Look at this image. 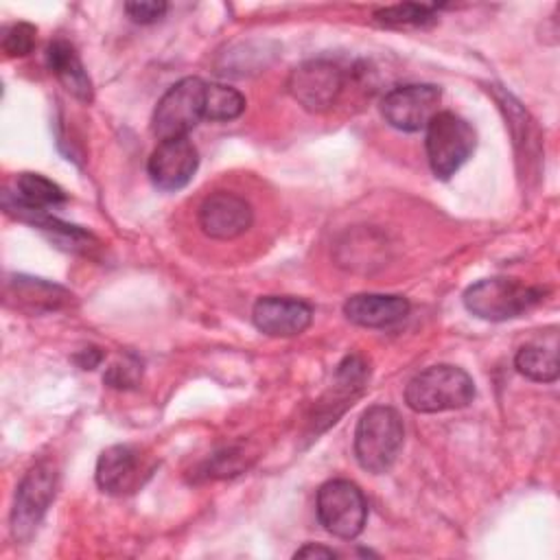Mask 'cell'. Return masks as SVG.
<instances>
[{
	"label": "cell",
	"instance_id": "e0dca14e",
	"mask_svg": "<svg viewBox=\"0 0 560 560\" xmlns=\"http://www.w3.org/2000/svg\"><path fill=\"white\" fill-rule=\"evenodd\" d=\"M516 370L536 383H553L560 374L558 337L551 332L547 339H536L518 348L514 357Z\"/></svg>",
	"mask_w": 560,
	"mask_h": 560
},
{
	"label": "cell",
	"instance_id": "7c38bea8",
	"mask_svg": "<svg viewBox=\"0 0 560 560\" xmlns=\"http://www.w3.org/2000/svg\"><path fill=\"white\" fill-rule=\"evenodd\" d=\"M151 468L142 453L129 444H114L98 455L96 483L107 494H129L144 483Z\"/></svg>",
	"mask_w": 560,
	"mask_h": 560
},
{
	"label": "cell",
	"instance_id": "8fae6325",
	"mask_svg": "<svg viewBox=\"0 0 560 560\" xmlns=\"http://www.w3.org/2000/svg\"><path fill=\"white\" fill-rule=\"evenodd\" d=\"M197 166L199 153L188 138L160 140L147 162L151 182L166 192L184 188L195 177Z\"/></svg>",
	"mask_w": 560,
	"mask_h": 560
},
{
	"label": "cell",
	"instance_id": "2e32d148",
	"mask_svg": "<svg viewBox=\"0 0 560 560\" xmlns=\"http://www.w3.org/2000/svg\"><path fill=\"white\" fill-rule=\"evenodd\" d=\"M46 59H48V68L50 72L59 79V83L79 101L90 103L94 92H92V81L81 63L79 52L74 50V46L66 39H55L48 44L46 50Z\"/></svg>",
	"mask_w": 560,
	"mask_h": 560
},
{
	"label": "cell",
	"instance_id": "8992f818",
	"mask_svg": "<svg viewBox=\"0 0 560 560\" xmlns=\"http://www.w3.org/2000/svg\"><path fill=\"white\" fill-rule=\"evenodd\" d=\"M317 518L337 538H357L368 521V501L361 488L348 479H330L317 490Z\"/></svg>",
	"mask_w": 560,
	"mask_h": 560
},
{
	"label": "cell",
	"instance_id": "3957f363",
	"mask_svg": "<svg viewBox=\"0 0 560 560\" xmlns=\"http://www.w3.org/2000/svg\"><path fill=\"white\" fill-rule=\"evenodd\" d=\"M545 289L540 287L525 284L518 278L494 276L470 284L464 291V306L479 319L505 322L527 313L540 304Z\"/></svg>",
	"mask_w": 560,
	"mask_h": 560
},
{
	"label": "cell",
	"instance_id": "5b68a950",
	"mask_svg": "<svg viewBox=\"0 0 560 560\" xmlns=\"http://www.w3.org/2000/svg\"><path fill=\"white\" fill-rule=\"evenodd\" d=\"M206 81L199 77H184L173 83L153 109V133L158 140L188 138V133L203 118Z\"/></svg>",
	"mask_w": 560,
	"mask_h": 560
},
{
	"label": "cell",
	"instance_id": "52a82bcc",
	"mask_svg": "<svg viewBox=\"0 0 560 560\" xmlns=\"http://www.w3.org/2000/svg\"><path fill=\"white\" fill-rule=\"evenodd\" d=\"M57 470L52 464H35L18 486L13 510H11V532L15 540L26 542L42 523L48 505L55 499Z\"/></svg>",
	"mask_w": 560,
	"mask_h": 560
},
{
	"label": "cell",
	"instance_id": "ba28073f",
	"mask_svg": "<svg viewBox=\"0 0 560 560\" xmlns=\"http://www.w3.org/2000/svg\"><path fill=\"white\" fill-rule=\"evenodd\" d=\"M442 90L431 83H407L389 90L381 101L385 122L398 131H422L438 114Z\"/></svg>",
	"mask_w": 560,
	"mask_h": 560
},
{
	"label": "cell",
	"instance_id": "44dd1931",
	"mask_svg": "<svg viewBox=\"0 0 560 560\" xmlns=\"http://www.w3.org/2000/svg\"><path fill=\"white\" fill-rule=\"evenodd\" d=\"M35 35H37V28L28 22H18V24H11L7 31H4V37H2V50L7 57H24L33 50L35 46Z\"/></svg>",
	"mask_w": 560,
	"mask_h": 560
},
{
	"label": "cell",
	"instance_id": "603a6c76",
	"mask_svg": "<svg viewBox=\"0 0 560 560\" xmlns=\"http://www.w3.org/2000/svg\"><path fill=\"white\" fill-rule=\"evenodd\" d=\"M166 9H168V4L162 0H136V2L125 4L127 15L138 24L158 22L166 13Z\"/></svg>",
	"mask_w": 560,
	"mask_h": 560
},
{
	"label": "cell",
	"instance_id": "6da1fadb",
	"mask_svg": "<svg viewBox=\"0 0 560 560\" xmlns=\"http://www.w3.org/2000/svg\"><path fill=\"white\" fill-rule=\"evenodd\" d=\"M405 442L402 418L394 407L374 405L363 411L354 429V457L368 472H387Z\"/></svg>",
	"mask_w": 560,
	"mask_h": 560
},
{
	"label": "cell",
	"instance_id": "7402d4cb",
	"mask_svg": "<svg viewBox=\"0 0 560 560\" xmlns=\"http://www.w3.org/2000/svg\"><path fill=\"white\" fill-rule=\"evenodd\" d=\"M142 374V368L138 361H122V363H114L107 374H105V383L109 387H116V389H127V387H133L138 383Z\"/></svg>",
	"mask_w": 560,
	"mask_h": 560
},
{
	"label": "cell",
	"instance_id": "ac0fdd59",
	"mask_svg": "<svg viewBox=\"0 0 560 560\" xmlns=\"http://www.w3.org/2000/svg\"><path fill=\"white\" fill-rule=\"evenodd\" d=\"M13 197L22 201L24 206L48 210L66 201V192L61 186H57L52 179L39 175V173H22L15 179V192Z\"/></svg>",
	"mask_w": 560,
	"mask_h": 560
},
{
	"label": "cell",
	"instance_id": "30bf717a",
	"mask_svg": "<svg viewBox=\"0 0 560 560\" xmlns=\"http://www.w3.org/2000/svg\"><path fill=\"white\" fill-rule=\"evenodd\" d=\"M197 219L206 236L217 241H232L252 228L254 210L241 195L217 190L201 201Z\"/></svg>",
	"mask_w": 560,
	"mask_h": 560
},
{
	"label": "cell",
	"instance_id": "277c9868",
	"mask_svg": "<svg viewBox=\"0 0 560 560\" xmlns=\"http://www.w3.org/2000/svg\"><path fill=\"white\" fill-rule=\"evenodd\" d=\"M477 147V133L468 120L453 112H438L427 125L424 149L427 160L435 177L448 179L472 155Z\"/></svg>",
	"mask_w": 560,
	"mask_h": 560
},
{
	"label": "cell",
	"instance_id": "d4e9b609",
	"mask_svg": "<svg viewBox=\"0 0 560 560\" xmlns=\"http://www.w3.org/2000/svg\"><path fill=\"white\" fill-rule=\"evenodd\" d=\"M74 359H77V363H79L83 370H92V368H96V365L101 363L103 352H98V348H85V350H81Z\"/></svg>",
	"mask_w": 560,
	"mask_h": 560
},
{
	"label": "cell",
	"instance_id": "9c48e42d",
	"mask_svg": "<svg viewBox=\"0 0 560 560\" xmlns=\"http://www.w3.org/2000/svg\"><path fill=\"white\" fill-rule=\"evenodd\" d=\"M343 70L326 59H308L295 66L287 79L289 94L308 112H326L343 90Z\"/></svg>",
	"mask_w": 560,
	"mask_h": 560
},
{
	"label": "cell",
	"instance_id": "9a60e30c",
	"mask_svg": "<svg viewBox=\"0 0 560 560\" xmlns=\"http://www.w3.org/2000/svg\"><path fill=\"white\" fill-rule=\"evenodd\" d=\"M343 315L363 328H385L409 315V300L385 293H354L343 302Z\"/></svg>",
	"mask_w": 560,
	"mask_h": 560
},
{
	"label": "cell",
	"instance_id": "5bb4252c",
	"mask_svg": "<svg viewBox=\"0 0 560 560\" xmlns=\"http://www.w3.org/2000/svg\"><path fill=\"white\" fill-rule=\"evenodd\" d=\"M72 300V293L59 284L28 278V276H13L4 282V302L18 311L39 315L63 308Z\"/></svg>",
	"mask_w": 560,
	"mask_h": 560
},
{
	"label": "cell",
	"instance_id": "4fadbf2b",
	"mask_svg": "<svg viewBox=\"0 0 560 560\" xmlns=\"http://www.w3.org/2000/svg\"><path fill=\"white\" fill-rule=\"evenodd\" d=\"M254 326L269 337H295L313 322V306L298 298L265 295L252 308Z\"/></svg>",
	"mask_w": 560,
	"mask_h": 560
},
{
	"label": "cell",
	"instance_id": "ffe728a7",
	"mask_svg": "<svg viewBox=\"0 0 560 560\" xmlns=\"http://www.w3.org/2000/svg\"><path fill=\"white\" fill-rule=\"evenodd\" d=\"M245 109V96L223 83H206V107L203 118L208 120H234Z\"/></svg>",
	"mask_w": 560,
	"mask_h": 560
},
{
	"label": "cell",
	"instance_id": "cb8c5ba5",
	"mask_svg": "<svg viewBox=\"0 0 560 560\" xmlns=\"http://www.w3.org/2000/svg\"><path fill=\"white\" fill-rule=\"evenodd\" d=\"M293 558H308V560H313V558H337V551H332V549H328V547H324V545L306 542L304 547H300V549L293 553Z\"/></svg>",
	"mask_w": 560,
	"mask_h": 560
},
{
	"label": "cell",
	"instance_id": "7a4b0ae2",
	"mask_svg": "<svg viewBox=\"0 0 560 560\" xmlns=\"http://www.w3.org/2000/svg\"><path fill=\"white\" fill-rule=\"evenodd\" d=\"M475 398V381L457 365L438 363L418 372L405 387V402L418 413L462 409Z\"/></svg>",
	"mask_w": 560,
	"mask_h": 560
},
{
	"label": "cell",
	"instance_id": "d6986e66",
	"mask_svg": "<svg viewBox=\"0 0 560 560\" xmlns=\"http://www.w3.org/2000/svg\"><path fill=\"white\" fill-rule=\"evenodd\" d=\"M438 7L435 4H392L374 11V22L387 28H409V26H427L435 22Z\"/></svg>",
	"mask_w": 560,
	"mask_h": 560
}]
</instances>
